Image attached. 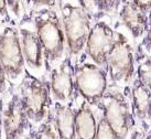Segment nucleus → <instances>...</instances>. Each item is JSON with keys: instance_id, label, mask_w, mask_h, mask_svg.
<instances>
[{"instance_id": "nucleus-10", "label": "nucleus", "mask_w": 151, "mask_h": 139, "mask_svg": "<svg viewBox=\"0 0 151 139\" xmlns=\"http://www.w3.org/2000/svg\"><path fill=\"white\" fill-rule=\"evenodd\" d=\"M1 116L4 139H23L31 134V126L17 89H11L6 93Z\"/></svg>"}, {"instance_id": "nucleus-19", "label": "nucleus", "mask_w": 151, "mask_h": 139, "mask_svg": "<svg viewBox=\"0 0 151 139\" xmlns=\"http://www.w3.org/2000/svg\"><path fill=\"white\" fill-rule=\"evenodd\" d=\"M136 55H151V12L149 13L145 37L142 41L136 45Z\"/></svg>"}, {"instance_id": "nucleus-15", "label": "nucleus", "mask_w": 151, "mask_h": 139, "mask_svg": "<svg viewBox=\"0 0 151 139\" xmlns=\"http://www.w3.org/2000/svg\"><path fill=\"white\" fill-rule=\"evenodd\" d=\"M50 115L60 139H76L75 115L72 101L70 103L51 102Z\"/></svg>"}, {"instance_id": "nucleus-11", "label": "nucleus", "mask_w": 151, "mask_h": 139, "mask_svg": "<svg viewBox=\"0 0 151 139\" xmlns=\"http://www.w3.org/2000/svg\"><path fill=\"white\" fill-rule=\"evenodd\" d=\"M46 81L50 89L51 102L70 103L74 96V68L67 59L58 68L47 72Z\"/></svg>"}, {"instance_id": "nucleus-20", "label": "nucleus", "mask_w": 151, "mask_h": 139, "mask_svg": "<svg viewBox=\"0 0 151 139\" xmlns=\"http://www.w3.org/2000/svg\"><path fill=\"white\" fill-rule=\"evenodd\" d=\"M93 139H117L116 135L114 134V131L111 130V128L109 127V125L105 120L103 114H101V117H99L98 125H97V129H96V134H95V136H94Z\"/></svg>"}, {"instance_id": "nucleus-12", "label": "nucleus", "mask_w": 151, "mask_h": 139, "mask_svg": "<svg viewBox=\"0 0 151 139\" xmlns=\"http://www.w3.org/2000/svg\"><path fill=\"white\" fill-rule=\"evenodd\" d=\"M116 18L129 32L136 48L145 37L149 14L142 12L134 4V0H120L118 1Z\"/></svg>"}, {"instance_id": "nucleus-14", "label": "nucleus", "mask_w": 151, "mask_h": 139, "mask_svg": "<svg viewBox=\"0 0 151 139\" xmlns=\"http://www.w3.org/2000/svg\"><path fill=\"white\" fill-rule=\"evenodd\" d=\"M130 103L134 122L146 130L151 120V92L136 75L130 84Z\"/></svg>"}, {"instance_id": "nucleus-17", "label": "nucleus", "mask_w": 151, "mask_h": 139, "mask_svg": "<svg viewBox=\"0 0 151 139\" xmlns=\"http://www.w3.org/2000/svg\"><path fill=\"white\" fill-rule=\"evenodd\" d=\"M136 76L151 92V55H136Z\"/></svg>"}, {"instance_id": "nucleus-23", "label": "nucleus", "mask_w": 151, "mask_h": 139, "mask_svg": "<svg viewBox=\"0 0 151 139\" xmlns=\"http://www.w3.org/2000/svg\"><path fill=\"white\" fill-rule=\"evenodd\" d=\"M145 139H151V120L145 130Z\"/></svg>"}, {"instance_id": "nucleus-22", "label": "nucleus", "mask_w": 151, "mask_h": 139, "mask_svg": "<svg viewBox=\"0 0 151 139\" xmlns=\"http://www.w3.org/2000/svg\"><path fill=\"white\" fill-rule=\"evenodd\" d=\"M128 139H145V129L136 124L130 131Z\"/></svg>"}, {"instance_id": "nucleus-21", "label": "nucleus", "mask_w": 151, "mask_h": 139, "mask_svg": "<svg viewBox=\"0 0 151 139\" xmlns=\"http://www.w3.org/2000/svg\"><path fill=\"white\" fill-rule=\"evenodd\" d=\"M11 85L9 83L7 75H6V72H4L2 65L0 63V98L4 97L6 95V93L8 92L9 89H11Z\"/></svg>"}, {"instance_id": "nucleus-13", "label": "nucleus", "mask_w": 151, "mask_h": 139, "mask_svg": "<svg viewBox=\"0 0 151 139\" xmlns=\"http://www.w3.org/2000/svg\"><path fill=\"white\" fill-rule=\"evenodd\" d=\"M72 103L75 115L76 139H93L96 134L101 110L98 106H91L76 92L72 98Z\"/></svg>"}, {"instance_id": "nucleus-1", "label": "nucleus", "mask_w": 151, "mask_h": 139, "mask_svg": "<svg viewBox=\"0 0 151 139\" xmlns=\"http://www.w3.org/2000/svg\"><path fill=\"white\" fill-rule=\"evenodd\" d=\"M60 6L55 8L34 10L30 16L33 21L39 41L43 48L47 72L58 68L68 59Z\"/></svg>"}, {"instance_id": "nucleus-8", "label": "nucleus", "mask_w": 151, "mask_h": 139, "mask_svg": "<svg viewBox=\"0 0 151 139\" xmlns=\"http://www.w3.org/2000/svg\"><path fill=\"white\" fill-rule=\"evenodd\" d=\"M116 16L105 14L94 19L84 53L92 62L107 71V56L115 39Z\"/></svg>"}, {"instance_id": "nucleus-2", "label": "nucleus", "mask_w": 151, "mask_h": 139, "mask_svg": "<svg viewBox=\"0 0 151 139\" xmlns=\"http://www.w3.org/2000/svg\"><path fill=\"white\" fill-rule=\"evenodd\" d=\"M117 19V18H116ZM109 86H128L136 75V48L132 38L117 20L115 39L107 56Z\"/></svg>"}, {"instance_id": "nucleus-6", "label": "nucleus", "mask_w": 151, "mask_h": 139, "mask_svg": "<svg viewBox=\"0 0 151 139\" xmlns=\"http://www.w3.org/2000/svg\"><path fill=\"white\" fill-rule=\"evenodd\" d=\"M31 129L44 122L50 116L51 96L47 81H40L25 75L21 85L17 89Z\"/></svg>"}, {"instance_id": "nucleus-18", "label": "nucleus", "mask_w": 151, "mask_h": 139, "mask_svg": "<svg viewBox=\"0 0 151 139\" xmlns=\"http://www.w3.org/2000/svg\"><path fill=\"white\" fill-rule=\"evenodd\" d=\"M31 139H60L51 115L41 125L31 129Z\"/></svg>"}, {"instance_id": "nucleus-9", "label": "nucleus", "mask_w": 151, "mask_h": 139, "mask_svg": "<svg viewBox=\"0 0 151 139\" xmlns=\"http://www.w3.org/2000/svg\"><path fill=\"white\" fill-rule=\"evenodd\" d=\"M18 32L24 60L25 73L37 80L44 81L47 76L45 56L31 17L25 18L18 24Z\"/></svg>"}, {"instance_id": "nucleus-4", "label": "nucleus", "mask_w": 151, "mask_h": 139, "mask_svg": "<svg viewBox=\"0 0 151 139\" xmlns=\"http://www.w3.org/2000/svg\"><path fill=\"white\" fill-rule=\"evenodd\" d=\"M97 106L117 139H128L136 125L130 103V85L108 86Z\"/></svg>"}, {"instance_id": "nucleus-25", "label": "nucleus", "mask_w": 151, "mask_h": 139, "mask_svg": "<svg viewBox=\"0 0 151 139\" xmlns=\"http://www.w3.org/2000/svg\"><path fill=\"white\" fill-rule=\"evenodd\" d=\"M23 139H31V136H27V137H24V138H23Z\"/></svg>"}, {"instance_id": "nucleus-7", "label": "nucleus", "mask_w": 151, "mask_h": 139, "mask_svg": "<svg viewBox=\"0 0 151 139\" xmlns=\"http://www.w3.org/2000/svg\"><path fill=\"white\" fill-rule=\"evenodd\" d=\"M0 63L11 87L17 89L23 82L27 73L18 27L12 23L0 25Z\"/></svg>"}, {"instance_id": "nucleus-24", "label": "nucleus", "mask_w": 151, "mask_h": 139, "mask_svg": "<svg viewBox=\"0 0 151 139\" xmlns=\"http://www.w3.org/2000/svg\"><path fill=\"white\" fill-rule=\"evenodd\" d=\"M2 137V116H1V110H0V139Z\"/></svg>"}, {"instance_id": "nucleus-16", "label": "nucleus", "mask_w": 151, "mask_h": 139, "mask_svg": "<svg viewBox=\"0 0 151 139\" xmlns=\"http://www.w3.org/2000/svg\"><path fill=\"white\" fill-rule=\"evenodd\" d=\"M81 4L93 19L105 14L116 16L118 1H98V0H81Z\"/></svg>"}, {"instance_id": "nucleus-5", "label": "nucleus", "mask_w": 151, "mask_h": 139, "mask_svg": "<svg viewBox=\"0 0 151 139\" xmlns=\"http://www.w3.org/2000/svg\"><path fill=\"white\" fill-rule=\"evenodd\" d=\"M74 89L93 107L99 104L108 89L107 71L92 62L83 53L74 64Z\"/></svg>"}, {"instance_id": "nucleus-3", "label": "nucleus", "mask_w": 151, "mask_h": 139, "mask_svg": "<svg viewBox=\"0 0 151 139\" xmlns=\"http://www.w3.org/2000/svg\"><path fill=\"white\" fill-rule=\"evenodd\" d=\"M60 10L66 38L68 60L74 66L84 53L94 19L82 6L81 0H61Z\"/></svg>"}]
</instances>
